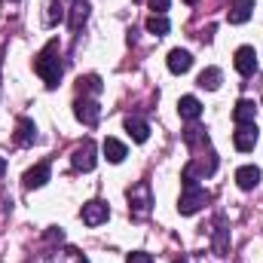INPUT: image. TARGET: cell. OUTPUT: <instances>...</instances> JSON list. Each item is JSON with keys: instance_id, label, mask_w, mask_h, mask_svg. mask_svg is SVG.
<instances>
[{"instance_id": "15", "label": "cell", "mask_w": 263, "mask_h": 263, "mask_svg": "<svg viewBox=\"0 0 263 263\" xmlns=\"http://www.w3.org/2000/svg\"><path fill=\"white\" fill-rule=\"evenodd\" d=\"M178 114H181L184 120H190V123L199 120V117H202V104H199L196 95H184V98L178 101Z\"/></svg>"}, {"instance_id": "4", "label": "cell", "mask_w": 263, "mask_h": 263, "mask_svg": "<svg viewBox=\"0 0 263 263\" xmlns=\"http://www.w3.org/2000/svg\"><path fill=\"white\" fill-rule=\"evenodd\" d=\"M98 150H95V144L86 138L83 144H77L73 147V153H70V165L77 168V172H92L95 168V162H98V156H95Z\"/></svg>"}, {"instance_id": "26", "label": "cell", "mask_w": 263, "mask_h": 263, "mask_svg": "<svg viewBox=\"0 0 263 263\" xmlns=\"http://www.w3.org/2000/svg\"><path fill=\"white\" fill-rule=\"evenodd\" d=\"M46 242H65V230L62 227H49L46 230Z\"/></svg>"}, {"instance_id": "29", "label": "cell", "mask_w": 263, "mask_h": 263, "mask_svg": "<svg viewBox=\"0 0 263 263\" xmlns=\"http://www.w3.org/2000/svg\"><path fill=\"white\" fill-rule=\"evenodd\" d=\"M175 263H190V260H187V257H184V254H181V257H175Z\"/></svg>"}, {"instance_id": "19", "label": "cell", "mask_w": 263, "mask_h": 263, "mask_svg": "<svg viewBox=\"0 0 263 263\" xmlns=\"http://www.w3.org/2000/svg\"><path fill=\"white\" fill-rule=\"evenodd\" d=\"M227 251H230V230L223 223H217V230H214V254L227 257Z\"/></svg>"}, {"instance_id": "3", "label": "cell", "mask_w": 263, "mask_h": 263, "mask_svg": "<svg viewBox=\"0 0 263 263\" xmlns=\"http://www.w3.org/2000/svg\"><path fill=\"white\" fill-rule=\"evenodd\" d=\"M211 202V193L208 190H202V187H184V196H181V202H178V211L181 214H196L202 205H208Z\"/></svg>"}, {"instance_id": "1", "label": "cell", "mask_w": 263, "mask_h": 263, "mask_svg": "<svg viewBox=\"0 0 263 263\" xmlns=\"http://www.w3.org/2000/svg\"><path fill=\"white\" fill-rule=\"evenodd\" d=\"M34 70L40 73V80L49 86V89H55L59 83H62V59H59V40H49L43 49H40V55L34 59Z\"/></svg>"}, {"instance_id": "16", "label": "cell", "mask_w": 263, "mask_h": 263, "mask_svg": "<svg viewBox=\"0 0 263 263\" xmlns=\"http://www.w3.org/2000/svg\"><path fill=\"white\" fill-rule=\"evenodd\" d=\"M101 150H104V156H107V162H123V159L129 156V150H126V144H123V141H117V138H107Z\"/></svg>"}, {"instance_id": "28", "label": "cell", "mask_w": 263, "mask_h": 263, "mask_svg": "<svg viewBox=\"0 0 263 263\" xmlns=\"http://www.w3.org/2000/svg\"><path fill=\"white\" fill-rule=\"evenodd\" d=\"M3 172H6V159L0 156V178H3Z\"/></svg>"}, {"instance_id": "13", "label": "cell", "mask_w": 263, "mask_h": 263, "mask_svg": "<svg viewBox=\"0 0 263 263\" xmlns=\"http://www.w3.org/2000/svg\"><path fill=\"white\" fill-rule=\"evenodd\" d=\"M263 172L257 165H242V168H236V184H239V190H254L257 184H260Z\"/></svg>"}, {"instance_id": "22", "label": "cell", "mask_w": 263, "mask_h": 263, "mask_svg": "<svg viewBox=\"0 0 263 263\" xmlns=\"http://www.w3.org/2000/svg\"><path fill=\"white\" fill-rule=\"evenodd\" d=\"M184 141L190 147H196V144H208V135H205V129H199V126H190V129L184 132Z\"/></svg>"}, {"instance_id": "10", "label": "cell", "mask_w": 263, "mask_h": 263, "mask_svg": "<svg viewBox=\"0 0 263 263\" xmlns=\"http://www.w3.org/2000/svg\"><path fill=\"white\" fill-rule=\"evenodd\" d=\"M49 178H52V165H49V162H40V165H34V168L25 172V187H28V190H37V187H43Z\"/></svg>"}, {"instance_id": "24", "label": "cell", "mask_w": 263, "mask_h": 263, "mask_svg": "<svg viewBox=\"0 0 263 263\" xmlns=\"http://www.w3.org/2000/svg\"><path fill=\"white\" fill-rule=\"evenodd\" d=\"M46 9H49V12H46V25H55V22H62V18H65V12H62V6H55V3H49Z\"/></svg>"}, {"instance_id": "9", "label": "cell", "mask_w": 263, "mask_h": 263, "mask_svg": "<svg viewBox=\"0 0 263 263\" xmlns=\"http://www.w3.org/2000/svg\"><path fill=\"white\" fill-rule=\"evenodd\" d=\"M251 15H254V0H233L230 9H227L230 25H245Z\"/></svg>"}, {"instance_id": "30", "label": "cell", "mask_w": 263, "mask_h": 263, "mask_svg": "<svg viewBox=\"0 0 263 263\" xmlns=\"http://www.w3.org/2000/svg\"><path fill=\"white\" fill-rule=\"evenodd\" d=\"M184 3H196V0H184Z\"/></svg>"}, {"instance_id": "8", "label": "cell", "mask_w": 263, "mask_h": 263, "mask_svg": "<svg viewBox=\"0 0 263 263\" xmlns=\"http://www.w3.org/2000/svg\"><path fill=\"white\" fill-rule=\"evenodd\" d=\"M233 65H236V70H239L242 77H251V73L257 70V52H254V46H239Z\"/></svg>"}, {"instance_id": "18", "label": "cell", "mask_w": 263, "mask_h": 263, "mask_svg": "<svg viewBox=\"0 0 263 263\" xmlns=\"http://www.w3.org/2000/svg\"><path fill=\"white\" fill-rule=\"evenodd\" d=\"M220 83H223V73H220V67H205V70L199 73V86H202V89H208V92L220 89Z\"/></svg>"}, {"instance_id": "5", "label": "cell", "mask_w": 263, "mask_h": 263, "mask_svg": "<svg viewBox=\"0 0 263 263\" xmlns=\"http://www.w3.org/2000/svg\"><path fill=\"white\" fill-rule=\"evenodd\" d=\"M73 117L83 123V126H98V120H101V107H98V101L95 98H77L73 101Z\"/></svg>"}, {"instance_id": "11", "label": "cell", "mask_w": 263, "mask_h": 263, "mask_svg": "<svg viewBox=\"0 0 263 263\" xmlns=\"http://www.w3.org/2000/svg\"><path fill=\"white\" fill-rule=\"evenodd\" d=\"M254 117H257V104H254L251 98H239L236 107H233V120H236V126H248V123H254Z\"/></svg>"}, {"instance_id": "23", "label": "cell", "mask_w": 263, "mask_h": 263, "mask_svg": "<svg viewBox=\"0 0 263 263\" xmlns=\"http://www.w3.org/2000/svg\"><path fill=\"white\" fill-rule=\"evenodd\" d=\"M80 92H92V95H98V92H101V80H98L95 73L80 77Z\"/></svg>"}, {"instance_id": "2", "label": "cell", "mask_w": 263, "mask_h": 263, "mask_svg": "<svg viewBox=\"0 0 263 263\" xmlns=\"http://www.w3.org/2000/svg\"><path fill=\"white\" fill-rule=\"evenodd\" d=\"M150 205H153V196H150V184L147 181H141L138 187H132L129 190V211L135 220H144L147 214H150Z\"/></svg>"}, {"instance_id": "6", "label": "cell", "mask_w": 263, "mask_h": 263, "mask_svg": "<svg viewBox=\"0 0 263 263\" xmlns=\"http://www.w3.org/2000/svg\"><path fill=\"white\" fill-rule=\"evenodd\" d=\"M80 217H83V223H86V227H98V223H104V220L110 217V208H107V202L92 199V202H86V205H83Z\"/></svg>"}, {"instance_id": "21", "label": "cell", "mask_w": 263, "mask_h": 263, "mask_svg": "<svg viewBox=\"0 0 263 263\" xmlns=\"http://www.w3.org/2000/svg\"><path fill=\"white\" fill-rule=\"evenodd\" d=\"M86 15H89V3H86V0H77V6H73V12H70V28L80 31V25L86 22Z\"/></svg>"}, {"instance_id": "20", "label": "cell", "mask_w": 263, "mask_h": 263, "mask_svg": "<svg viewBox=\"0 0 263 263\" xmlns=\"http://www.w3.org/2000/svg\"><path fill=\"white\" fill-rule=\"evenodd\" d=\"M147 31H150L153 37H165V34L172 31V22H168L165 15H150V18H147Z\"/></svg>"}, {"instance_id": "14", "label": "cell", "mask_w": 263, "mask_h": 263, "mask_svg": "<svg viewBox=\"0 0 263 263\" xmlns=\"http://www.w3.org/2000/svg\"><path fill=\"white\" fill-rule=\"evenodd\" d=\"M193 67V55L187 49H172L168 52V70L172 73H187Z\"/></svg>"}, {"instance_id": "27", "label": "cell", "mask_w": 263, "mask_h": 263, "mask_svg": "<svg viewBox=\"0 0 263 263\" xmlns=\"http://www.w3.org/2000/svg\"><path fill=\"white\" fill-rule=\"evenodd\" d=\"M147 3H150L153 15H165V9H168V0H147Z\"/></svg>"}, {"instance_id": "12", "label": "cell", "mask_w": 263, "mask_h": 263, "mask_svg": "<svg viewBox=\"0 0 263 263\" xmlns=\"http://www.w3.org/2000/svg\"><path fill=\"white\" fill-rule=\"evenodd\" d=\"M37 141V126H34V120H28V117H18L15 120V144H22V147H31Z\"/></svg>"}, {"instance_id": "25", "label": "cell", "mask_w": 263, "mask_h": 263, "mask_svg": "<svg viewBox=\"0 0 263 263\" xmlns=\"http://www.w3.org/2000/svg\"><path fill=\"white\" fill-rule=\"evenodd\" d=\"M126 263H153V257L147 251H132L129 257H126Z\"/></svg>"}, {"instance_id": "7", "label": "cell", "mask_w": 263, "mask_h": 263, "mask_svg": "<svg viewBox=\"0 0 263 263\" xmlns=\"http://www.w3.org/2000/svg\"><path fill=\"white\" fill-rule=\"evenodd\" d=\"M257 123H248V126H236L233 132V144H236V150H242V153H248V150H254L257 147Z\"/></svg>"}, {"instance_id": "17", "label": "cell", "mask_w": 263, "mask_h": 263, "mask_svg": "<svg viewBox=\"0 0 263 263\" xmlns=\"http://www.w3.org/2000/svg\"><path fill=\"white\" fill-rule=\"evenodd\" d=\"M126 132H129L132 141H138V144H144V141L150 138V126H147L144 120H138V117H129V120H126Z\"/></svg>"}]
</instances>
